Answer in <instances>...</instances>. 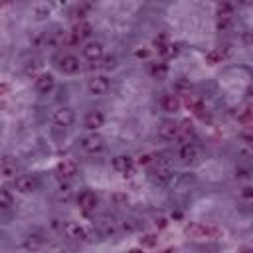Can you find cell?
Instances as JSON below:
<instances>
[{
    "mask_svg": "<svg viewBox=\"0 0 253 253\" xmlns=\"http://www.w3.org/2000/svg\"><path fill=\"white\" fill-rule=\"evenodd\" d=\"M154 227H158V229H164L166 225H168V219L164 217V215H154Z\"/></svg>",
    "mask_w": 253,
    "mask_h": 253,
    "instance_id": "41",
    "label": "cell"
},
{
    "mask_svg": "<svg viewBox=\"0 0 253 253\" xmlns=\"http://www.w3.org/2000/svg\"><path fill=\"white\" fill-rule=\"evenodd\" d=\"M235 119H237L239 123L247 125V123L251 121V105H243L241 109H237V113H235Z\"/></svg>",
    "mask_w": 253,
    "mask_h": 253,
    "instance_id": "32",
    "label": "cell"
},
{
    "mask_svg": "<svg viewBox=\"0 0 253 253\" xmlns=\"http://www.w3.org/2000/svg\"><path fill=\"white\" fill-rule=\"evenodd\" d=\"M12 204H14V196H12V192L6 190L4 186H0V208L8 210V208H12Z\"/></svg>",
    "mask_w": 253,
    "mask_h": 253,
    "instance_id": "30",
    "label": "cell"
},
{
    "mask_svg": "<svg viewBox=\"0 0 253 253\" xmlns=\"http://www.w3.org/2000/svg\"><path fill=\"white\" fill-rule=\"evenodd\" d=\"M103 67H105V69H115V67H117V59H115V57H107Z\"/></svg>",
    "mask_w": 253,
    "mask_h": 253,
    "instance_id": "42",
    "label": "cell"
},
{
    "mask_svg": "<svg viewBox=\"0 0 253 253\" xmlns=\"http://www.w3.org/2000/svg\"><path fill=\"white\" fill-rule=\"evenodd\" d=\"M251 176V170L247 166H235V178L239 180H247Z\"/></svg>",
    "mask_w": 253,
    "mask_h": 253,
    "instance_id": "38",
    "label": "cell"
},
{
    "mask_svg": "<svg viewBox=\"0 0 253 253\" xmlns=\"http://www.w3.org/2000/svg\"><path fill=\"white\" fill-rule=\"evenodd\" d=\"M126 253H144V249H142V247H132V249H128Z\"/></svg>",
    "mask_w": 253,
    "mask_h": 253,
    "instance_id": "47",
    "label": "cell"
},
{
    "mask_svg": "<svg viewBox=\"0 0 253 253\" xmlns=\"http://www.w3.org/2000/svg\"><path fill=\"white\" fill-rule=\"evenodd\" d=\"M192 83L188 81V79H184V77H180V79H176L174 83H172V93L180 99V97H190L192 95Z\"/></svg>",
    "mask_w": 253,
    "mask_h": 253,
    "instance_id": "21",
    "label": "cell"
},
{
    "mask_svg": "<svg viewBox=\"0 0 253 253\" xmlns=\"http://www.w3.org/2000/svg\"><path fill=\"white\" fill-rule=\"evenodd\" d=\"M81 53H83V57H85L87 61L99 63V61L103 59V55H105V45H103L101 42H87V43L83 45Z\"/></svg>",
    "mask_w": 253,
    "mask_h": 253,
    "instance_id": "10",
    "label": "cell"
},
{
    "mask_svg": "<svg viewBox=\"0 0 253 253\" xmlns=\"http://www.w3.org/2000/svg\"><path fill=\"white\" fill-rule=\"evenodd\" d=\"M32 14L36 18H45V16L51 14V4H47V2H36L32 6Z\"/></svg>",
    "mask_w": 253,
    "mask_h": 253,
    "instance_id": "28",
    "label": "cell"
},
{
    "mask_svg": "<svg viewBox=\"0 0 253 253\" xmlns=\"http://www.w3.org/2000/svg\"><path fill=\"white\" fill-rule=\"evenodd\" d=\"M109 89H111V81H109L107 75H93L87 81V91L93 97H103V95L109 93Z\"/></svg>",
    "mask_w": 253,
    "mask_h": 253,
    "instance_id": "4",
    "label": "cell"
},
{
    "mask_svg": "<svg viewBox=\"0 0 253 253\" xmlns=\"http://www.w3.org/2000/svg\"><path fill=\"white\" fill-rule=\"evenodd\" d=\"M57 67L65 75H75V73L81 71V61H79V57L75 53H63L57 59Z\"/></svg>",
    "mask_w": 253,
    "mask_h": 253,
    "instance_id": "8",
    "label": "cell"
},
{
    "mask_svg": "<svg viewBox=\"0 0 253 253\" xmlns=\"http://www.w3.org/2000/svg\"><path fill=\"white\" fill-rule=\"evenodd\" d=\"M134 55H136V57H148V49H136Z\"/></svg>",
    "mask_w": 253,
    "mask_h": 253,
    "instance_id": "45",
    "label": "cell"
},
{
    "mask_svg": "<svg viewBox=\"0 0 253 253\" xmlns=\"http://www.w3.org/2000/svg\"><path fill=\"white\" fill-rule=\"evenodd\" d=\"M14 190L18 194H24V196L34 194L38 190V178L32 174H18L14 178Z\"/></svg>",
    "mask_w": 253,
    "mask_h": 253,
    "instance_id": "5",
    "label": "cell"
},
{
    "mask_svg": "<svg viewBox=\"0 0 253 253\" xmlns=\"http://www.w3.org/2000/svg\"><path fill=\"white\" fill-rule=\"evenodd\" d=\"M178 158H180L182 164L192 166V164L200 162V158H202V150H200L198 144H194V142H186V144H182V146L178 148Z\"/></svg>",
    "mask_w": 253,
    "mask_h": 253,
    "instance_id": "2",
    "label": "cell"
},
{
    "mask_svg": "<svg viewBox=\"0 0 253 253\" xmlns=\"http://www.w3.org/2000/svg\"><path fill=\"white\" fill-rule=\"evenodd\" d=\"M10 93V85L8 83H0V97H6Z\"/></svg>",
    "mask_w": 253,
    "mask_h": 253,
    "instance_id": "43",
    "label": "cell"
},
{
    "mask_svg": "<svg viewBox=\"0 0 253 253\" xmlns=\"http://www.w3.org/2000/svg\"><path fill=\"white\" fill-rule=\"evenodd\" d=\"M239 198H241L243 202H251V200H253V188H251V186H243L241 192H239Z\"/></svg>",
    "mask_w": 253,
    "mask_h": 253,
    "instance_id": "39",
    "label": "cell"
},
{
    "mask_svg": "<svg viewBox=\"0 0 253 253\" xmlns=\"http://www.w3.org/2000/svg\"><path fill=\"white\" fill-rule=\"evenodd\" d=\"M174 176V170L170 166V162L166 160H156L154 162V168L150 170V178L156 182V184H168Z\"/></svg>",
    "mask_w": 253,
    "mask_h": 253,
    "instance_id": "3",
    "label": "cell"
},
{
    "mask_svg": "<svg viewBox=\"0 0 253 253\" xmlns=\"http://www.w3.org/2000/svg\"><path fill=\"white\" fill-rule=\"evenodd\" d=\"M40 73H42V63H40L38 59H32V61H28V63L24 65V75H26V77L36 79Z\"/></svg>",
    "mask_w": 253,
    "mask_h": 253,
    "instance_id": "26",
    "label": "cell"
},
{
    "mask_svg": "<svg viewBox=\"0 0 253 253\" xmlns=\"http://www.w3.org/2000/svg\"><path fill=\"white\" fill-rule=\"evenodd\" d=\"M158 138H162L164 142H172L178 138V123L172 119H166L158 125Z\"/></svg>",
    "mask_w": 253,
    "mask_h": 253,
    "instance_id": "12",
    "label": "cell"
},
{
    "mask_svg": "<svg viewBox=\"0 0 253 253\" xmlns=\"http://www.w3.org/2000/svg\"><path fill=\"white\" fill-rule=\"evenodd\" d=\"M170 40H168V36L166 34H158V36H154V40H152V45L156 47V49H160L162 45H166Z\"/></svg>",
    "mask_w": 253,
    "mask_h": 253,
    "instance_id": "37",
    "label": "cell"
},
{
    "mask_svg": "<svg viewBox=\"0 0 253 253\" xmlns=\"http://www.w3.org/2000/svg\"><path fill=\"white\" fill-rule=\"evenodd\" d=\"M83 125H85V128H89L91 132H97V130H99V128L105 125V115H103L101 111L93 109V111H89V113L85 115Z\"/></svg>",
    "mask_w": 253,
    "mask_h": 253,
    "instance_id": "16",
    "label": "cell"
},
{
    "mask_svg": "<svg viewBox=\"0 0 253 253\" xmlns=\"http://www.w3.org/2000/svg\"><path fill=\"white\" fill-rule=\"evenodd\" d=\"M148 73H150L152 79L164 81V79L168 77V73H170V67H168V63H164V61H150V63H148Z\"/></svg>",
    "mask_w": 253,
    "mask_h": 253,
    "instance_id": "19",
    "label": "cell"
},
{
    "mask_svg": "<svg viewBox=\"0 0 253 253\" xmlns=\"http://www.w3.org/2000/svg\"><path fill=\"white\" fill-rule=\"evenodd\" d=\"M117 223L113 221V219H101L99 221V231H101V235H105V237H111V235H115L117 233Z\"/></svg>",
    "mask_w": 253,
    "mask_h": 253,
    "instance_id": "27",
    "label": "cell"
},
{
    "mask_svg": "<svg viewBox=\"0 0 253 253\" xmlns=\"http://www.w3.org/2000/svg\"><path fill=\"white\" fill-rule=\"evenodd\" d=\"M34 85H36V91H38V93L47 95V93H51L53 87H55V77H53L51 73H47V71H42V73L34 79Z\"/></svg>",
    "mask_w": 253,
    "mask_h": 253,
    "instance_id": "15",
    "label": "cell"
},
{
    "mask_svg": "<svg viewBox=\"0 0 253 253\" xmlns=\"http://www.w3.org/2000/svg\"><path fill=\"white\" fill-rule=\"evenodd\" d=\"M136 162H138L140 166H148V164L154 162V156H152V154H140V156L136 158Z\"/></svg>",
    "mask_w": 253,
    "mask_h": 253,
    "instance_id": "40",
    "label": "cell"
},
{
    "mask_svg": "<svg viewBox=\"0 0 253 253\" xmlns=\"http://www.w3.org/2000/svg\"><path fill=\"white\" fill-rule=\"evenodd\" d=\"M231 26H233V18H217V22H215L217 32H229Z\"/></svg>",
    "mask_w": 253,
    "mask_h": 253,
    "instance_id": "34",
    "label": "cell"
},
{
    "mask_svg": "<svg viewBox=\"0 0 253 253\" xmlns=\"http://www.w3.org/2000/svg\"><path fill=\"white\" fill-rule=\"evenodd\" d=\"M132 166H134V160L130 156H126V154H119V156H115L111 160V168L115 172L123 174V176H130L132 174Z\"/></svg>",
    "mask_w": 253,
    "mask_h": 253,
    "instance_id": "13",
    "label": "cell"
},
{
    "mask_svg": "<svg viewBox=\"0 0 253 253\" xmlns=\"http://www.w3.org/2000/svg\"><path fill=\"white\" fill-rule=\"evenodd\" d=\"M164 59H170V57H174L176 53H178V45L176 43H172V42H168L166 45H162L160 49H156Z\"/></svg>",
    "mask_w": 253,
    "mask_h": 253,
    "instance_id": "31",
    "label": "cell"
},
{
    "mask_svg": "<svg viewBox=\"0 0 253 253\" xmlns=\"http://www.w3.org/2000/svg\"><path fill=\"white\" fill-rule=\"evenodd\" d=\"M194 136V123L190 119H184L182 123H178V138L186 142H190V138Z\"/></svg>",
    "mask_w": 253,
    "mask_h": 253,
    "instance_id": "22",
    "label": "cell"
},
{
    "mask_svg": "<svg viewBox=\"0 0 253 253\" xmlns=\"http://www.w3.org/2000/svg\"><path fill=\"white\" fill-rule=\"evenodd\" d=\"M156 241H158V235H156V233H144V235L140 237V247H142V249H144V247H154Z\"/></svg>",
    "mask_w": 253,
    "mask_h": 253,
    "instance_id": "33",
    "label": "cell"
},
{
    "mask_svg": "<svg viewBox=\"0 0 253 253\" xmlns=\"http://www.w3.org/2000/svg\"><path fill=\"white\" fill-rule=\"evenodd\" d=\"M42 245H43V237L38 235V233H30V235L24 239V247H26L28 251H38Z\"/></svg>",
    "mask_w": 253,
    "mask_h": 253,
    "instance_id": "24",
    "label": "cell"
},
{
    "mask_svg": "<svg viewBox=\"0 0 253 253\" xmlns=\"http://www.w3.org/2000/svg\"><path fill=\"white\" fill-rule=\"evenodd\" d=\"M16 174H18V162L12 160L10 156L2 158V160H0V176H2L4 180H14Z\"/></svg>",
    "mask_w": 253,
    "mask_h": 253,
    "instance_id": "20",
    "label": "cell"
},
{
    "mask_svg": "<svg viewBox=\"0 0 253 253\" xmlns=\"http://www.w3.org/2000/svg\"><path fill=\"white\" fill-rule=\"evenodd\" d=\"M186 233L192 235L194 239H215L221 235V229L215 225H206V223H190L186 225Z\"/></svg>",
    "mask_w": 253,
    "mask_h": 253,
    "instance_id": "1",
    "label": "cell"
},
{
    "mask_svg": "<svg viewBox=\"0 0 253 253\" xmlns=\"http://www.w3.org/2000/svg\"><path fill=\"white\" fill-rule=\"evenodd\" d=\"M30 43L34 47H45V32H36L32 38H30Z\"/></svg>",
    "mask_w": 253,
    "mask_h": 253,
    "instance_id": "35",
    "label": "cell"
},
{
    "mask_svg": "<svg viewBox=\"0 0 253 253\" xmlns=\"http://www.w3.org/2000/svg\"><path fill=\"white\" fill-rule=\"evenodd\" d=\"M61 233H63L65 237H69V239H79V241L91 239V233H89L83 225H79L77 221H69V219L61 223Z\"/></svg>",
    "mask_w": 253,
    "mask_h": 253,
    "instance_id": "6",
    "label": "cell"
},
{
    "mask_svg": "<svg viewBox=\"0 0 253 253\" xmlns=\"http://www.w3.org/2000/svg\"><path fill=\"white\" fill-rule=\"evenodd\" d=\"M51 121H53L55 126L69 128V126L75 123V113H73L69 107H57V109L51 113Z\"/></svg>",
    "mask_w": 253,
    "mask_h": 253,
    "instance_id": "9",
    "label": "cell"
},
{
    "mask_svg": "<svg viewBox=\"0 0 253 253\" xmlns=\"http://www.w3.org/2000/svg\"><path fill=\"white\" fill-rule=\"evenodd\" d=\"M77 206L83 211H93L99 206V196L95 192H91V190H83V192L77 194Z\"/></svg>",
    "mask_w": 253,
    "mask_h": 253,
    "instance_id": "14",
    "label": "cell"
},
{
    "mask_svg": "<svg viewBox=\"0 0 253 253\" xmlns=\"http://www.w3.org/2000/svg\"><path fill=\"white\" fill-rule=\"evenodd\" d=\"M160 107H162V111L174 115V113H178V111L182 109V101H180L172 91H170V93H162V97H160Z\"/></svg>",
    "mask_w": 253,
    "mask_h": 253,
    "instance_id": "17",
    "label": "cell"
},
{
    "mask_svg": "<svg viewBox=\"0 0 253 253\" xmlns=\"http://www.w3.org/2000/svg\"><path fill=\"white\" fill-rule=\"evenodd\" d=\"M81 148L87 152V154H99L103 148H105V138L99 134V132H89L81 138Z\"/></svg>",
    "mask_w": 253,
    "mask_h": 253,
    "instance_id": "7",
    "label": "cell"
},
{
    "mask_svg": "<svg viewBox=\"0 0 253 253\" xmlns=\"http://www.w3.org/2000/svg\"><path fill=\"white\" fill-rule=\"evenodd\" d=\"M55 170H57V176H59L61 180H71V178L77 174L79 164H77L75 158H63V160L57 162Z\"/></svg>",
    "mask_w": 253,
    "mask_h": 253,
    "instance_id": "11",
    "label": "cell"
},
{
    "mask_svg": "<svg viewBox=\"0 0 253 253\" xmlns=\"http://www.w3.org/2000/svg\"><path fill=\"white\" fill-rule=\"evenodd\" d=\"M111 200H113V204H115V206H126L128 196H126L125 192H115V194L111 196Z\"/></svg>",
    "mask_w": 253,
    "mask_h": 253,
    "instance_id": "36",
    "label": "cell"
},
{
    "mask_svg": "<svg viewBox=\"0 0 253 253\" xmlns=\"http://www.w3.org/2000/svg\"><path fill=\"white\" fill-rule=\"evenodd\" d=\"M158 253H176V251H174V247H166V249H162V251H158Z\"/></svg>",
    "mask_w": 253,
    "mask_h": 253,
    "instance_id": "48",
    "label": "cell"
},
{
    "mask_svg": "<svg viewBox=\"0 0 253 253\" xmlns=\"http://www.w3.org/2000/svg\"><path fill=\"white\" fill-rule=\"evenodd\" d=\"M71 36H73L77 42L87 40V38L93 36V26H91L87 20H77V22L73 24V28H71Z\"/></svg>",
    "mask_w": 253,
    "mask_h": 253,
    "instance_id": "18",
    "label": "cell"
},
{
    "mask_svg": "<svg viewBox=\"0 0 253 253\" xmlns=\"http://www.w3.org/2000/svg\"><path fill=\"white\" fill-rule=\"evenodd\" d=\"M204 59H206V63H208V65H217V63H221L225 57L221 55L219 47H213V49H210V51L206 53V57H204Z\"/></svg>",
    "mask_w": 253,
    "mask_h": 253,
    "instance_id": "29",
    "label": "cell"
},
{
    "mask_svg": "<svg viewBox=\"0 0 253 253\" xmlns=\"http://www.w3.org/2000/svg\"><path fill=\"white\" fill-rule=\"evenodd\" d=\"M233 12H235V6L231 2H219L215 6V16L217 18H233Z\"/></svg>",
    "mask_w": 253,
    "mask_h": 253,
    "instance_id": "25",
    "label": "cell"
},
{
    "mask_svg": "<svg viewBox=\"0 0 253 253\" xmlns=\"http://www.w3.org/2000/svg\"><path fill=\"white\" fill-rule=\"evenodd\" d=\"M186 107H188V111H192V113H196V115H204V111H206V105H204V99L202 97H198V95H190V97H186Z\"/></svg>",
    "mask_w": 253,
    "mask_h": 253,
    "instance_id": "23",
    "label": "cell"
},
{
    "mask_svg": "<svg viewBox=\"0 0 253 253\" xmlns=\"http://www.w3.org/2000/svg\"><path fill=\"white\" fill-rule=\"evenodd\" d=\"M243 43H245L247 47L251 45V34H249V32H245V34H243Z\"/></svg>",
    "mask_w": 253,
    "mask_h": 253,
    "instance_id": "44",
    "label": "cell"
},
{
    "mask_svg": "<svg viewBox=\"0 0 253 253\" xmlns=\"http://www.w3.org/2000/svg\"><path fill=\"white\" fill-rule=\"evenodd\" d=\"M239 253H253V249H251L249 245H243V247L239 249Z\"/></svg>",
    "mask_w": 253,
    "mask_h": 253,
    "instance_id": "46",
    "label": "cell"
}]
</instances>
